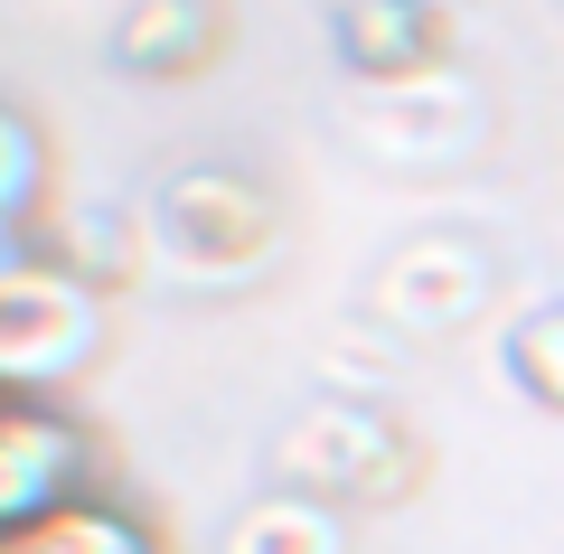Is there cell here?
<instances>
[{"label": "cell", "mask_w": 564, "mask_h": 554, "mask_svg": "<svg viewBox=\"0 0 564 554\" xmlns=\"http://www.w3.org/2000/svg\"><path fill=\"white\" fill-rule=\"evenodd\" d=\"M141 236H151V273H170L180 292H254L282 254V207L236 160H180L151 178Z\"/></svg>", "instance_id": "6da1fadb"}, {"label": "cell", "mask_w": 564, "mask_h": 554, "mask_svg": "<svg viewBox=\"0 0 564 554\" xmlns=\"http://www.w3.org/2000/svg\"><path fill=\"white\" fill-rule=\"evenodd\" d=\"M423 470H433L423 433L377 395H329L311 414H292V433L273 442V479L321 498V508H339V517L348 508H404L423 489Z\"/></svg>", "instance_id": "7a4b0ae2"}, {"label": "cell", "mask_w": 564, "mask_h": 554, "mask_svg": "<svg viewBox=\"0 0 564 554\" xmlns=\"http://www.w3.org/2000/svg\"><path fill=\"white\" fill-rule=\"evenodd\" d=\"M95 348H104V292L29 254L0 273V395H57L95 367Z\"/></svg>", "instance_id": "3957f363"}, {"label": "cell", "mask_w": 564, "mask_h": 554, "mask_svg": "<svg viewBox=\"0 0 564 554\" xmlns=\"http://www.w3.org/2000/svg\"><path fill=\"white\" fill-rule=\"evenodd\" d=\"M489 292H499L489 245H470V236H414V245H395V254L377 263L367 311H377L395 338H443V329H470V319L489 311Z\"/></svg>", "instance_id": "277c9868"}, {"label": "cell", "mask_w": 564, "mask_h": 554, "mask_svg": "<svg viewBox=\"0 0 564 554\" xmlns=\"http://www.w3.org/2000/svg\"><path fill=\"white\" fill-rule=\"evenodd\" d=\"M85 489H95V442L57 414V395H0V535H29Z\"/></svg>", "instance_id": "5b68a950"}, {"label": "cell", "mask_w": 564, "mask_h": 554, "mask_svg": "<svg viewBox=\"0 0 564 554\" xmlns=\"http://www.w3.org/2000/svg\"><path fill=\"white\" fill-rule=\"evenodd\" d=\"M329 39H339V66L386 95V85H423L452 76V47H462V20L452 0H339L329 10Z\"/></svg>", "instance_id": "8992f818"}, {"label": "cell", "mask_w": 564, "mask_h": 554, "mask_svg": "<svg viewBox=\"0 0 564 554\" xmlns=\"http://www.w3.org/2000/svg\"><path fill=\"white\" fill-rule=\"evenodd\" d=\"M29 263H47V273L85 282V292L113 301L122 282L151 273V236H141V207H95V198H47V217L29 226Z\"/></svg>", "instance_id": "52a82bcc"}, {"label": "cell", "mask_w": 564, "mask_h": 554, "mask_svg": "<svg viewBox=\"0 0 564 554\" xmlns=\"http://www.w3.org/2000/svg\"><path fill=\"white\" fill-rule=\"evenodd\" d=\"M236 20H226V0H132L104 39V57L122 66L132 85H188L226 57Z\"/></svg>", "instance_id": "ba28073f"}, {"label": "cell", "mask_w": 564, "mask_h": 554, "mask_svg": "<svg viewBox=\"0 0 564 554\" xmlns=\"http://www.w3.org/2000/svg\"><path fill=\"white\" fill-rule=\"evenodd\" d=\"M217 554H348V517L321 508V498H302V489H273V498L226 517Z\"/></svg>", "instance_id": "9c48e42d"}, {"label": "cell", "mask_w": 564, "mask_h": 554, "mask_svg": "<svg viewBox=\"0 0 564 554\" xmlns=\"http://www.w3.org/2000/svg\"><path fill=\"white\" fill-rule=\"evenodd\" d=\"M20 554H170V545H161V526H151L132 498L85 489V498H66L57 517H39V526L20 535Z\"/></svg>", "instance_id": "30bf717a"}, {"label": "cell", "mask_w": 564, "mask_h": 554, "mask_svg": "<svg viewBox=\"0 0 564 554\" xmlns=\"http://www.w3.org/2000/svg\"><path fill=\"white\" fill-rule=\"evenodd\" d=\"M39 217H47V132L20 104H0V236H29Z\"/></svg>", "instance_id": "8fae6325"}, {"label": "cell", "mask_w": 564, "mask_h": 554, "mask_svg": "<svg viewBox=\"0 0 564 554\" xmlns=\"http://www.w3.org/2000/svg\"><path fill=\"white\" fill-rule=\"evenodd\" d=\"M508 385L536 414H564V301H545V311H527L508 329Z\"/></svg>", "instance_id": "7c38bea8"}, {"label": "cell", "mask_w": 564, "mask_h": 554, "mask_svg": "<svg viewBox=\"0 0 564 554\" xmlns=\"http://www.w3.org/2000/svg\"><path fill=\"white\" fill-rule=\"evenodd\" d=\"M20 254H29V245H20V236H0V273H10V263H20Z\"/></svg>", "instance_id": "4fadbf2b"}]
</instances>
